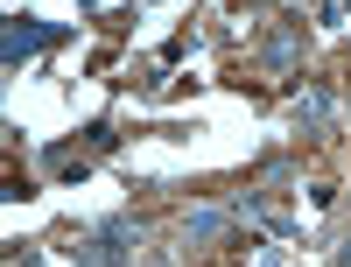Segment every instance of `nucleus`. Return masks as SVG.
<instances>
[{
    "label": "nucleus",
    "instance_id": "obj_2",
    "mask_svg": "<svg viewBox=\"0 0 351 267\" xmlns=\"http://www.w3.org/2000/svg\"><path fill=\"white\" fill-rule=\"evenodd\" d=\"M127 253H134V218H106L77 246V267H127Z\"/></svg>",
    "mask_w": 351,
    "mask_h": 267
},
{
    "label": "nucleus",
    "instance_id": "obj_1",
    "mask_svg": "<svg viewBox=\"0 0 351 267\" xmlns=\"http://www.w3.org/2000/svg\"><path fill=\"white\" fill-rule=\"evenodd\" d=\"M71 28L64 21H28V14H14L8 21V43H0V56H8V71H21L28 56H43V49H56Z\"/></svg>",
    "mask_w": 351,
    "mask_h": 267
},
{
    "label": "nucleus",
    "instance_id": "obj_3",
    "mask_svg": "<svg viewBox=\"0 0 351 267\" xmlns=\"http://www.w3.org/2000/svg\"><path fill=\"white\" fill-rule=\"evenodd\" d=\"M302 127H309V134H324V127H330V92H324V84L302 99Z\"/></svg>",
    "mask_w": 351,
    "mask_h": 267
}]
</instances>
